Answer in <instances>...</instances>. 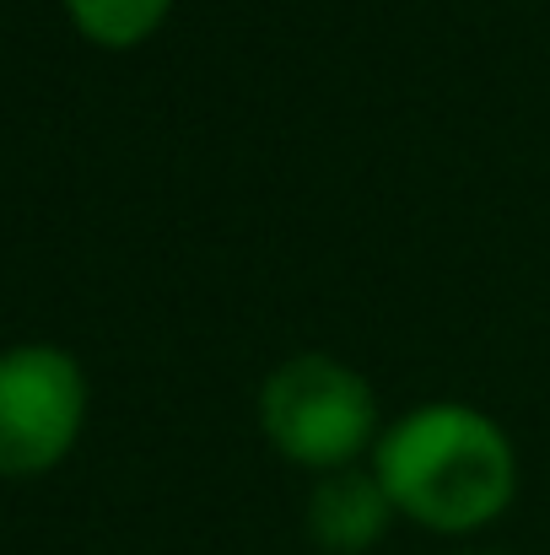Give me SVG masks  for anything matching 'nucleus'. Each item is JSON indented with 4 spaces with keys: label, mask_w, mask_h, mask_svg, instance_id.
Masks as SVG:
<instances>
[{
    "label": "nucleus",
    "mask_w": 550,
    "mask_h": 555,
    "mask_svg": "<svg viewBox=\"0 0 550 555\" xmlns=\"http://www.w3.org/2000/svg\"><path fill=\"white\" fill-rule=\"evenodd\" d=\"M367 469L399 518L432 534H481L519 496V448L497 415L432 399L383 421Z\"/></svg>",
    "instance_id": "nucleus-1"
},
{
    "label": "nucleus",
    "mask_w": 550,
    "mask_h": 555,
    "mask_svg": "<svg viewBox=\"0 0 550 555\" xmlns=\"http://www.w3.org/2000/svg\"><path fill=\"white\" fill-rule=\"evenodd\" d=\"M254 410H259L265 442L286 464L314 469V475L372 459V442L383 431L372 383L330 351H297L276 362L259 383Z\"/></svg>",
    "instance_id": "nucleus-2"
},
{
    "label": "nucleus",
    "mask_w": 550,
    "mask_h": 555,
    "mask_svg": "<svg viewBox=\"0 0 550 555\" xmlns=\"http://www.w3.org/2000/svg\"><path fill=\"white\" fill-rule=\"evenodd\" d=\"M87 426V372L60 346L0 351V480L49 475Z\"/></svg>",
    "instance_id": "nucleus-3"
},
{
    "label": "nucleus",
    "mask_w": 550,
    "mask_h": 555,
    "mask_svg": "<svg viewBox=\"0 0 550 555\" xmlns=\"http://www.w3.org/2000/svg\"><path fill=\"white\" fill-rule=\"evenodd\" d=\"M394 518L399 513L383 496L378 475L362 469V464H346V469H330V475L314 480L303 529L324 555H367L388 534Z\"/></svg>",
    "instance_id": "nucleus-4"
},
{
    "label": "nucleus",
    "mask_w": 550,
    "mask_h": 555,
    "mask_svg": "<svg viewBox=\"0 0 550 555\" xmlns=\"http://www.w3.org/2000/svg\"><path fill=\"white\" fill-rule=\"evenodd\" d=\"M60 5L71 27L98 49H136L174 16V0H60Z\"/></svg>",
    "instance_id": "nucleus-5"
},
{
    "label": "nucleus",
    "mask_w": 550,
    "mask_h": 555,
    "mask_svg": "<svg viewBox=\"0 0 550 555\" xmlns=\"http://www.w3.org/2000/svg\"><path fill=\"white\" fill-rule=\"evenodd\" d=\"M464 555H502V551H464Z\"/></svg>",
    "instance_id": "nucleus-6"
}]
</instances>
